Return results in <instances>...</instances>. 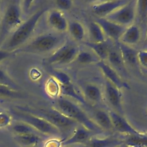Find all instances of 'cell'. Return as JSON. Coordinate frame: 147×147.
<instances>
[{
	"mask_svg": "<svg viewBox=\"0 0 147 147\" xmlns=\"http://www.w3.org/2000/svg\"><path fill=\"white\" fill-rule=\"evenodd\" d=\"M122 143V140L115 138H91L89 140V145L90 147H116Z\"/></svg>",
	"mask_w": 147,
	"mask_h": 147,
	"instance_id": "22",
	"label": "cell"
},
{
	"mask_svg": "<svg viewBox=\"0 0 147 147\" xmlns=\"http://www.w3.org/2000/svg\"><path fill=\"white\" fill-rule=\"evenodd\" d=\"M63 37L60 33H44L31 38L27 43L14 52L28 53H46L55 51L64 43Z\"/></svg>",
	"mask_w": 147,
	"mask_h": 147,
	"instance_id": "2",
	"label": "cell"
},
{
	"mask_svg": "<svg viewBox=\"0 0 147 147\" xmlns=\"http://www.w3.org/2000/svg\"><path fill=\"white\" fill-rule=\"evenodd\" d=\"M47 21L49 26L58 33L64 32L68 29L69 23L63 13L58 9L50 11Z\"/></svg>",
	"mask_w": 147,
	"mask_h": 147,
	"instance_id": "14",
	"label": "cell"
},
{
	"mask_svg": "<svg viewBox=\"0 0 147 147\" xmlns=\"http://www.w3.org/2000/svg\"><path fill=\"white\" fill-rule=\"evenodd\" d=\"M12 129L17 135H22L27 134H38L39 133L37 130H36L33 127H32L28 124L18 121L13 125Z\"/></svg>",
	"mask_w": 147,
	"mask_h": 147,
	"instance_id": "29",
	"label": "cell"
},
{
	"mask_svg": "<svg viewBox=\"0 0 147 147\" xmlns=\"http://www.w3.org/2000/svg\"><path fill=\"white\" fill-rule=\"evenodd\" d=\"M138 63L145 69H147V51H140L137 53Z\"/></svg>",
	"mask_w": 147,
	"mask_h": 147,
	"instance_id": "36",
	"label": "cell"
},
{
	"mask_svg": "<svg viewBox=\"0 0 147 147\" xmlns=\"http://www.w3.org/2000/svg\"><path fill=\"white\" fill-rule=\"evenodd\" d=\"M136 2L135 0H129L123 6L105 17L107 20L125 27L131 25L136 16Z\"/></svg>",
	"mask_w": 147,
	"mask_h": 147,
	"instance_id": "8",
	"label": "cell"
},
{
	"mask_svg": "<svg viewBox=\"0 0 147 147\" xmlns=\"http://www.w3.org/2000/svg\"><path fill=\"white\" fill-rule=\"evenodd\" d=\"M53 78L60 85H67L71 83L70 76L64 72L59 71H54L52 72Z\"/></svg>",
	"mask_w": 147,
	"mask_h": 147,
	"instance_id": "33",
	"label": "cell"
},
{
	"mask_svg": "<svg viewBox=\"0 0 147 147\" xmlns=\"http://www.w3.org/2000/svg\"><path fill=\"white\" fill-rule=\"evenodd\" d=\"M79 52L78 47L69 42H65L45 59L48 64H67L76 60Z\"/></svg>",
	"mask_w": 147,
	"mask_h": 147,
	"instance_id": "7",
	"label": "cell"
},
{
	"mask_svg": "<svg viewBox=\"0 0 147 147\" xmlns=\"http://www.w3.org/2000/svg\"><path fill=\"white\" fill-rule=\"evenodd\" d=\"M46 89L47 94L52 97L56 96L60 93L59 84L53 78L49 79L46 83Z\"/></svg>",
	"mask_w": 147,
	"mask_h": 147,
	"instance_id": "32",
	"label": "cell"
},
{
	"mask_svg": "<svg viewBox=\"0 0 147 147\" xmlns=\"http://www.w3.org/2000/svg\"><path fill=\"white\" fill-rule=\"evenodd\" d=\"M14 52L7 51L2 48H0V62L3 61L4 60L7 59L14 54Z\"/></svg>",
	"mask_w": 147,
	"mask_h": 147,
	"instance_id": "38",
	"label": "cell"
},
{
	"mask_svg": "<svg viewBox=\"0 0 147 147\" xmlns=\"http://www.w3.org/2000/svg\"><path fill=\"white\" fill-rule=\"evenodd\" d=\"M61 145V141H59L56 140H51L46 144L44 147H59Z\"/></svg>",
	"mask_w": 147,
	"mask_h": 147,
	"instance_id": "39",
	"label": "cell"
},
{
	"mask_svg": "<svg viewBox=\"0 0 147 147\" xmlns=\"http://www.w3.org/2000/svg\"><path fill=\"white\" fill-rule=\"evenodd\" d=\"M32 147H36V146H32Z\"/></svg>",
	"mask_w": 147,
	"mask_h": 147,
	"instance_id": "45",
	"label": "cell"
},
{
	"mask_svg": "<svg viewBox=\"0 0 147 147\" xmlns=\"http://www.w3.org/2000/svg\"><path fill=\"white\" fill-rule=\"evenodd\" d=\"M0 85L9 87L15 90H20V87L17 84L2 68H0Z\"/></svg>",
	"mask_w": 147,
	"mask_h": 147,
	"instance_id": "31",
	"label": "cell"
},
{
	"mask_svg": "<svg viewBox=\"0 0 147 147\" xmlns=\"http://www.w3.org/2000/svg\"><path fill=\"white\" fill-rule=\"evenodd\" d=\"M96 64L101 70L106 80H108L118 88L119 90L130 88L129 84L122 79L118 72L110 65L105 63V61L100 60Z\"/></svg>",
	"mask_w": 147,
	"mask_h": 147,
	"instance_id": "9",
	"label": "cell"
},
{
	"mask_svg": "<svg viewBox=\"0 0 147 147\" xmlns=\"http://www.w3.org/2000/svg\"><path fill=\"white\" fill-rule=\"evenodd\" d=\"M89 33L91 42H102L105 41V35L101 27L95 21L90 23L89 25Z\"/></svg>",
	"mask_w": 147,
	"mask_h": 147,
	"instance_id": "24",
	"label": "cell"
},
{
	"mask_svg": "<svg viewBox=\"0 0 147 147\" xmlns=\"http://www.w3.org/2000/svg\"><path fill=\"white\" fill-rule=\"evenodd\" d=\"M16 139L20 144L25 147L35 146L40 141V138L37 134L17 135Z\"/></svg>",
	"mask_w": 147,
	"mask_h": 147,
	"instance_id": "26",
	"label": "cell"
},
{
	"mask_svg": "<svg viewBox=\"0 0 147 147\" xmlns=\"http://www.w3.org/2000/svg\"><path fill=\"white\" fill-rule=\"evenodd\" d=\"M11 114L17 121L28 124L39 133L56 136L61 134V131L56 127L40 117L17 109L12 110Z\"/></svg>",
	"mask_w": 147,
	"mask_h": 147,
	"instance_id": "6",
	"label": "cell"
},
{
	"mask_svg": "<svg viewBox=\"0 0 147 147\" xmlns=\"http://www.w3.org/2000/svg\"><path fill=\"white\" fill-rule=\"evenodd\" d=\"M0 97L10 99H20L24 98L22 94L17 90L9 87L0 85Z\"/></svg>",
	"mask_w": 147,
	"mask_h": 147,
	"instance_id": "30",
	"label": "cell"
},
{
	"mask_svg": "<svg viewBox=\"0 0 147 147\" xmlns=\"http://www.w3.org/2000/svg\"><path fill=\"white\" fill-rule=\"evenodd\" d=\"M125 147H130V146H126Z\"/></svg>",
	"mask_w": 147,
	"mask_h": 147,
	"instance_id": "44",
	"label": "cell"
},
{
	"mask_svg": "<svg viewBox=\"0 0 147 147\" xmlns=\"http://www.w3.org/2000/svg\"><path fill=\"white\" fill-rule=\"evenodd\" d=\"M21 1H9L0 18V43H2L23 22Z\"/></svg>",
	"mask_w": 147,
	"mask_h": 147,
	"instance_id": "4",
	"label": "cell"
},
{
	"mask_svg": "<svg viewBox=\"0 0 147 147\" xmlns=\"http://www.w3.org/2000/svg\"><path fill=\"white\" fill-rule=\"evenodd\" d=\"M105 96L111 106L119 114L123 112L122 94L120 90L118 88L113 84L106 80L104 86Z\"/></svg>",
	"mask_w": 147,
	"mask_h": 147,
	"instance_id": "11",
	"label": "cell"
},
{
	"mask_svg": "<svg viewBox=\"0 0 147 147\" xmlns=\"http://www.w3.org/2000/svg\"><path fill=\"white\" fill-rule=\"evenodd\" d=\"M85 96L90 101L99 103L102 99V93L100 88L94 84H87L84 87Z\"/></svg>",
	"mask_w": 147,
	"mask_h": 147,
	"instance_id": "20",
	"label": "cell"
},
{
	"mask_svg": "<svg viewBox=\"0 0 147 147\" xmlns=\"http://www.w3.org/2000/svg\"><path fill=\"white\" fill-rule=\"evenodd\" d=\"M125 142L130 147H147V134L140 133L137 135H129Z\"/></svg>",
	"mask_w": 147,
	"mask_h": 147,
	"instance_id": "25",
	"label": "cell"
},
{
	"mask_svg": "<svg viewBox=\"0 0 147 147\" xmlns=\"http://www.w3.org/2000/svg\"><path fill=\"white\" fill-rule=\"evenodd\" d=\"M1 111H2V110H1V109L0 108V112H1Z\"/></svg>",
	"mask_w": 147,
	"mask_h": 147,
	"instance_id": "42",
	"label": "cell"
},
{
	"mask_svg": "<svg viewBox=\"0 0 147 147\" xmlns=\"http://www.w3.org/2000/svg\"><path fill=\"white\" fill-rule=\"evenodd\" d=\"M129 0L105 1L95 3L92 6L93 13L99 18H105L120 7L125 5Z\"/></svg>",
	"mask_w": 147,
	"mask_h": 147,
	"instance_id": "10",
	"label": "cell"
},
{
	"mask_svg": "<svg viewBox=\"0 0 147 147\" xmlns=\"http://www.w3.org/2000/svg\"><path fill=\"white\" fill-rule=\"evenodd\" d=\"M108 114L110 116L114 129L118 132L126 134L128 136L137 135L140 133L135 130L121 114L112 110L110 111Z\"/></svg>",
	"mask_w": 147,
	"mask_h": 147,
	"instance_id": "13",
	"label": "cell"
},
{
	"mask_svg": "<svg viewBox=\"0 0 147 147\" xmlns=\"http://www.w3.org/2000/svg\"><path fill=\"white\" fill-rule=\"evenodd\" d=\"M145 41L147 43V33H146V37H145Z\"/></svg>",
	"mask_w": 147,
	"mask_h": 147,
	"instance_id": "40",
	"label": "cell"
},
{
	"mask_svg": "<svg viewBox=\"0 0 147 147\" xmlns=\"http://www.w3.org/2000/svg\"><path fill=\"white\" fill-rule=\"evenodd\" d=\"M55 109L92 132L100 133L103 130L80 107L66 97L57 99Z\"/></svg>",
	"mask_w": 147,
	"mask_h": 147,
	"instance_id": "3",
	"label": "cell"
},
{
	"mask_svg": "<svg viewBox=\"0 0 147 147\" xmlns=\"http://www.w3.org/2000/svg\"><path fill=\"white\" fill-rule=\"evenodd\" d=\"M92 131L81 126L76 129L73 134L68 139L61 141L62 146H67L75 144L83 143L86 141L92 134Z\"/></svg>",
	"mask_w": 147,
	"mask_h": 147,
	"instance_id": "17",
	"label": "cell"
},
{
	"mask_svg": "<svg viewBox=\"0 0 147 147\" xmlns=\"http://www.w3.org/2000/svg\"><path fill=\"white\" fill-rule=\"evenodd\" d=\"M12 121V116L10 114L4 112H0V128L5 127L9 126Z\"/></svg>",
	"mask_w": 147,
	"mask_h": 147,
	"instance_id": "35",
	"label": "cell"
},
{
	"mask_svg": "<svg viewBox=\"0 0 147 147\" xmlns=\"http://www.w3.org/2000/svg\"><path fill=\"white\" fill-rule=\"evenodd\" d=\"M118 49L125 64L135 66L138 63L137 59L138 52L131 46L118 42Z\"/></svg>",
	"mask_w": 147,
	"mask_h": 147,
	"instance_id": "15",
	"label": "cell"
},
{
	"mask_svg": "<svg viewBox=\"0 0 147 147\" xmlns=\"http://www.w3.org/2000/svg\"><path fill=\"white\" fill-rule=\"evenodd\" d=\"M76 60L80 64H96L100 59L92 51H81L78 52Z\"/></svg>",
	"mask_w": 147,
	"mask_h": 147,
	"instance_id": "28",
	"label": "cell"
},
{
	"mask_svg": "<svg viewBox=\"0 0 147 147\" xmlns=\"http://www.w3.org/2000/svg\"><path fill=\"white\" fill-rule=\"evenodd\" d=\"M93 121L102 130H111L114 129L108 113L103 110H97L95 113Z\"/></svg>",
	"mask_w": 147,
	"mask_h": 147,
	"instance_id": "19",
	"label": "cell"
},
{
	"mask_svg": "<svg viewBox=\"0 0 147 147\" xmlns=\"http://www.w3.org/2000/svg\"><path fill=\"white\" fill-rule=\"evenodd\" d=\"M60 94L64 96V97H69L73 99H75L77 102L82 104H86V100L85 98L81 96L76 90L75 87L70 83L67 85H60Z\"/></svg>",
	"mask_w": 147,
	"mask_h": 147,
	"instance_id": "23",
	"label": "cell"
},
{
	"mask_svg": "<svg viewBox=\"0 0 147 147\" xmlns=\"http://www.w3.org/2000/svg\"><path fill=\"white\" fill-rule=\"evenodd\" d=\"M145 72H146V74H147V69H145Z\"/></svg>",
	"mask_w": 147,
	"mask_h": 147,
	"instance_id": "41",
	"label": "cell"
},
{
	"mask_svg": "<svg viewBox=\"0 0 147 147\" xmlns=\"http://www.w3.org/2000/svg\"><path fill=\"white\" fill-rule=\"evenodd\" d=\"M136 14L142 20L147 17V0L137 1Z\"/></svg>",
	"mask_w": 147,
	"mask_h": 147,
	"instance_id": "34",
	"label": "cell"
},
{
	"mask_svg": "<svg viewBox=\"0 0 147 147\" xmlns=\"http://www.w3.org/2000/svg\"><path fill=\"white\" fill-rule=\"evenodd\" d=\"M1 1H0V7H1Z\"/></svg>",
	"mask_w": 147,
	"mask_h": 147,
	"instance_id": "43",
	"label": "cell"
},
{
	"mask_svg": "<svg viewBox=\"0 0 147 147\" xmlns=\"http://www.w3.org/2000/svg\"><path fill=\"white\" fill-rule=\"evenodd\" d=\"M141 33L138 26L131 25L126 28L118 42L131 46L137 44L140 38Z\"/></svg>",
	"mask_w": 147,
	"mask_h": 147,
	"instance_id": "16",
	"label": "cell"
},
{
	"mask_svg": "<svg viewBox=\"0 0 147 147\" xmlns=\"http://www.w3.org/2000/svg\"><path fill=\"white\" fill-rule=\"evenodd\" d=\"M67 30L71 36L77 41L83 39L85 36V29L83 25L78 21H72L69 24Z\"/></svg>",
	"mask_w": 147,
	"mask_h": 147,
	"instance_id": "27",
	"label": "cell"
},
{
	"mask_svg": "<svg viewBox=\"0 0 147 147\" xmlns=\"http://www.w3.org/2000/svg\"><path fill=\"white\" fill-rule=\"evenodd\" d=\"M84 44L88 47L100 59V60L105 61V60H107L111 47L105 41L102 42L86 41L84 42Z\"/></svg>",
	"mask_w": 147,
	"mask_h": 147,
	"instance_id": "18",
	"label": "cell"
},
{
	"mask_svg": "<svg viewBox=\"0 0 147 147\" xmlns=\"http://www.w3.org/2000/svg\"><path fill=\"white\" fill-rule=\"evenodd\" d=\"M16 109L40 117L61 131L67 130L77 126L78 123L64 115L55 108H36L29 107H17Z\"/></svg>",
	"mask_w": 147,
	"mask_h": 147,
	"instance_id": "5",
	"label": "cell"
},
{
	"mask_svg": "<svg viewBox=\"0 0 147 147\" xmlns=\"http://www.w3.org/2000/svg\"><path fill=\"white\" fill-rule=\"evenodd\" d=\"M101 27L105 35L114 41H119L126 27L111 21L105 18H99L95 21Z\"/></svg>",
	"mask_w": 147,
	"mask_h": 147,
	"instance_id": "12",
	"label": "cell"
},
{
	"mask_svg": "<svg viewBox=\"0 0 147 147\" xmlns=\"http://www.w3.org/2000/svg\"><path fill=\"white\" fill-rule=\"evenodd\" d=\"M46 11L47 8L41 7L33 13L9 36L1 48L14 52L27 43L31 39L40 18Z\"/></svg>",
	"mask_w": 147,
	"mask_h": 147,
	"instance_id": "1",
	"label": "cell"
},
{
	"mask_svg": "<svg viewBox=\"0 0 147 147\" xmlns=\"http://www.w3.org/2000/svg\"><path fill=\"white\" fill-rule=\"evenodd\" d=\"M110 65L116 71L125 72V64L122 60L118 49L111 48L110 50L108 59Z\"/></svg>",
	"mask_w": 147,
	"mask_h": 147,
	"instance_id": "21",
	"label": "cell"
},
{
	"mask_svg": "<svg viewBox=\"0 0 147 147\" xmlns=\"http://www.w3.org/2000/svg\"><path fill=\"white\" fill-rule=\"evenodd\" d=\"M55 3L59 10H68L73 5V2L70 0H57L55 1Z\"/></svg>",
	"mask_w": 147,
	"mask_h": 147,
	"instance_id": "37",
	"label": "cell"
}]
</instances>
